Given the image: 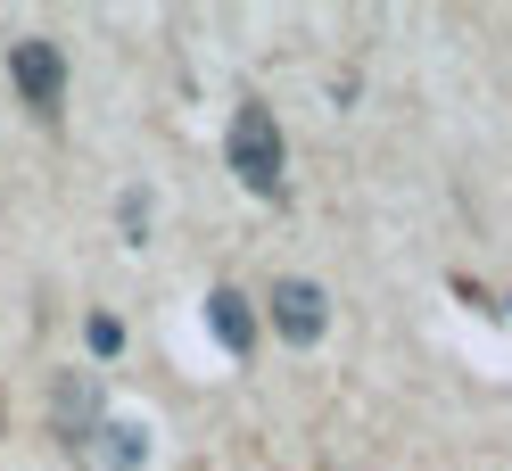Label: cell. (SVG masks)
Returning a JSON list of instances; mask_svg holds the SVG:
<instances>
[{"label":"cell","mask_w":512,"mask_h":471,"mask_svg":"<svg viewBox=\"0 0 512 471\" xmlns=\"http://www.w3.org/2000/svg\"><path fill=\"white\" fill-rule=\"evenodd\" d=\"M232 174H240V191H256V199L281 191V124H273V108H256V100L232 116Z\"/></svg>","instance_id":"6da1fadb"},{"label":"cell","mask_w":512,"mask_h":471,"mask_svg":"<svg viewBox=\"0 0 512 471\" xmlns=\"http://www.w3.org/2000/svg\"><path fill=\"white\" fill-rule=\"evenodd\" d=\"M9 83L25 91L34 116H58V108H67V50H58L50 34H17L9 42Z\"/></svg>","instance_id":"7a4b0ae2"},{"label":"cell","mask_w":512,"mask_h":471,"mask_svg":"<svg viewBox=\"0 0 512 471\" xmlns=\"http://www.w3.org/2000/svg\"><path fill=\"white\" fill-rule=\"evenodd\" d=\"M273 331L290 339V348H314V339H323V323H331V298L314 290V281H273Z\"/></svg>","instance_id":"3957f363"},{"label":"cell","mask_w":512,"mask_h":471,"mask_svg":"<svg viewBox=\"0 0 512 471\" xmlns=\"http://www.w3.org/2000/svg\"><path fill=\"white\" fill-rule=\"evenodd\" d=\"M50 422H58V438H67V447H91V438H100V381H91V372H58Z\"/></svg>","instance_id":"277c9868"},{"label":"cell","mask_w":512,"mask_h":471,"mask_svg":"<svg viewBox=\"0 0 512 471\" xmlns=\"http://www.w3.org/2000/svg\"><path fill=\"white\" fill-rule=\"evenodd\" d=\"M207 331H215L232 356H248V348H256V306H248L240 290H207Z\"/></svg>","instance_id":"5b68a950"},{"label":"cell","mask_w":512,"mask_h":471,"mask_svg":"<svg viewBox=\"0 0 512 471\" xmlns=\"http://www.w3.org/2000/svg\"><path fill=\"white\" fill-rule=\"evenodd\" d=\"M100 438H108V471H141L149 463V430L141 422H108Z\"/></svg>","instance_id":"8992f818"},{"label":"cell","mask_w":512,"mask_h":471,"mask_svg":"<svg viewBox=\"0 0 512 471\" xmlns=\"http://www.w3.org/2000/svg\"><path fill=\"white\" fill-rule=\"evenodd\" d=\"M116 348H124V331L108 323V314H91V356H116Z\"/></svg>","instance_id":"52a82bcc"}]
</instances>
